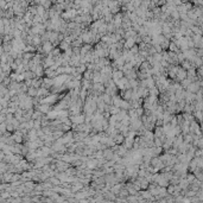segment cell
Listing matches in <instances>:
<instances>
[{
  "mask_svg": "<svg viewBox=\"0 0 203 203\" xmlns=\"http://www.w3.org/2000/svg\"><path fill=\"white\" fill-rule=\"evenodd\" d=\"M44 51H45V52L51 51V44H50V43H45V44H44Z\"/></svg>",
  "mask_w": 203,
  "mask_h": 203,
  "instance_id": "6da1fadb",
  "label": "cell"
}]
</instances>
